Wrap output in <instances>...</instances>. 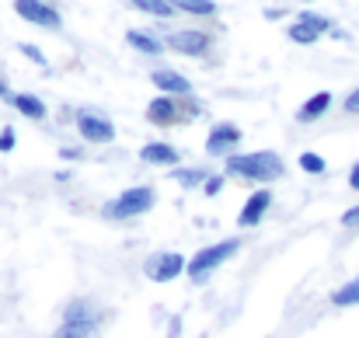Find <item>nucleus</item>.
Here are the masks:
<instances>
[{
	"mask_svg": "<svg viewBox=\"0 0 359 338\" xmlns=\"http://www.w3.org/2000/svg\"><path fill=\"white\" fill-rule=\"evenodd\" d=\"M77 133L88 143H112L116 140V126L98 112H81L77 115Z\"/></svg>",
	"mask_w": 359,
	"mask_h": 338,
	"instance_id": "nucleus-6",
	"label": "nucleus"
},
{
	"mask_svg": "<svg viewBox=\"0 0 359 338\" xmlns=\"http://www.w3.org/2000/svg\"><path fill=\"white\" fill-rule=\"evenodd\" d=\"M227 175L248 178V182H276L286 175V164L279 154L272 150H258V154H231L227 157Z\"/></svg>",
	"mask_w": 359,
	"mask_h": 338,
	"instance_id": "nucleus-1",
	"label": "nucleus"
},
{
	"mask_svg": "<svg viewBox=\"0 0 359 338\" xmlns=\"http://www.w3.org/2000/svg\"><path fill=\"white\" fill-rule=\"evenodd\" d=\"M238 248L241 244L234 241V237H231V241H220V244H210V248H199V251H196V258H192V262H189V269H185V272H189V279H192V283L206 279L213 269H220L227 258H234V255H238Z\"/></svg>",
	"mask_w": 359,
	"mask_h": 338,
	"instance_id": "nucleus-4",
	"label": "nucleus"
},
{
	"mask_svg": "<svg viewBox=\"0 0 359 338\" xmlns=\"http://www.w3.org/2000/svg\"><path fill=\"white\" fill-rule=\"evenodd\" d=\"M150 81H154V88H157L164 98H189V95H192V81L182 77V74H175V70H154Z\"/></svg>",
	"mask_w": 359,
	"mask_h": 338,
	"instance_id": "nucleus-10",
	"label": "nucleus"
},
{
	"mask_svg": "<svg viewBox=\"0 0 359 338\" xmlns=\"http://www.w3.org/2000/svg\"><path fill=\"white\" fill-rule=\"evenodd\" d=\"M0 150H4V154H7V150H14V129H11V126H4V129H0Z\"/></svg>",
	"mask_w": 359,
	"mask_h": 338,
	"instance_id": "nucleus-25",
	"label": "nucleus"
},
{
	"mask_svg": "<svg viewBox=\"0 0 359 338\" xmlns=\"http://www.w3.org/2000/svg\"><path fill=\"white\" fill-rule=\"evenodd\" d=\"M14 11L25 18V21H32V25H39V28H60L63 25V18H60V11L56 7H49V4H42V0H18L14 4Z\"/></svg>",
	"mask_w": 359,
	"mask_h": 338,
	"instance_id": "nucleus-7",
	"label": "nucleus"
},
{
	"mask_svg": "<svg viewBox=\"0 0 359 338\" xmlns=\"http://www.w3.org/2000/svg\"><path fill=\"white\" fill-rule=\"evenodd\" d=\"M342 227H359V206L356 210H349V213L342 217Z\"/></svg>",
	"mask_w": 359,
	"mask_h": 338,
	"instance_id": "nucleus-28",
	"label": "nucleus"
},
{
	"mask_svg": "<svg viewBox=\"0 0 359 338\" xmlns=\"http://www.w3.org/2000/svg\"><path fill=\"white\" fill-rule=\"evenodd\" d=\"M11 105L25 115V119H35V122H42V119H46V105H42L35 95H14V98H11Z\"/></svg>",
	"mask_w": 359,
	"mask_h": 338,
	"instance_id": "nucleus-16",
	"label": "nucleus"
},
{
	"mask_svg": "<svg viewBox=\"0 0 359 338\" xmlns=\"http://www.w3.org/2000/svg\"><path fill=\"white\" fill-rule=\"evenodd\" d=\"M175 182H178V185H185V189H196V185L210 182V175H206L203 168H189V171H175Z\"/></svg>",
	"mask_w": 359,
	"mask_h": 338,
	"instance_id": "nucleus-20",
	"label": "nucleus"
},
{
	"mask_svg": "<svg viewBox=\"0 0 359 338\" xmlns=\"http://www.w3.org/2000/svg\"><path fill=\"white\" fill-rule=\"evenodd\" d=\"M210 35L206 32H196V28H189V32H171L168 35V46H171V53H182V56H203V53H210Z\"/></svg>",
	"mask_w": 359,
	"mask_h": 338,
	"instance_id": "nucleus-8",
	"label": "nucleus"
},
{
	"mask_svg": "<svg viewBox=\"0 0 359 338\" xmlns=\"http://www.w3.org/2000/svg\"><path fill=\"white\" fill-rule=\"evenodd\" d=\"M238 143H241V129L238 126H231V122L213 126L210 136H206V150H210L213 157H231V150H234Z\"/></svg>",
	"mask_w": 359,
	"mask_h": 338,
	"instance_id": "nucleus-9",
	"label": "nucleus"
},
{
	"mask_svg": "<svg viewBox=\"0 0 359 338\" xmlns=\"http://www.w3.org/2000/svg\"><path fill=\"white\" fill-rule=\"evenodd\" d=\"M140 157H143L147 164H175V161H178V150H175L171 143H147V147L140 150Z\"/></svg>",
	"mask_w": 359,
	"mask_h": 338,
	"instance_id": "nucleus-15",
	"label": "nucleus"
},
{
	"mask_svg": "<svg viewBox=\"0 0 359 338\" xmlns=\"http://www.w3.org/2000/svg\"><path fill=\"white\" fill-rule=\"evenodd\" d=\"M349 185L359 189V164H353V171H349Z\"/></svg>",
	"mask_w": 359,
	"mask_h": 338,
	"instance_id": "nucleus-29",
	"label": "nucleus"
},
{
	"mask_svg": "<svg viewBox=\"0 0 359 338\" xmlns=\"http://www.w3.org/2000/svg\"><path fill=\"white\" fill-rule=\"evenodd\" d=\"M300 168L307 171V175H325V157L321 154H300Z\"/></svg>",
	"mask_w": 359,
	"mask_h": 338,
	"instance_id": "nucleus-22",
	"label": "nucleus"
},
{
	"mask_svg": "<svg viewBox=\"0 0 359 338\" xmlns=\"http://www.w3.org/2000/svg\"><path fill=\"white\" fill-rule=\"evenodd\" d=\"M175 11H185V14H203V18H210V14H217V4H210V0H182V4H175Z\"/></svg>",
	"mask_w": 359,
	"mask_h": 338,
	"instance_id": "nucleus-19",
	"label": "nucleus"
},
{
	"mask_svg": "<svg viewBox=\"0 0 359 338\" xmlns=\"http://www.w3.org/2000/svg\"><path fill=\"white\" fill-rule=\"evenodd\" d=\"M126 42H129L133 49L147 53V56H161V53L168 49V46H161V42H157L150 32H140V28H129V32H126Z\"/></svg>",
	"mask_w": 359,
	"mask_h": 338,
	"instance_id": "nucleus-13",
	"label": "nucleus"
},
{
	"mask_svg": "<svg viewBox=\"0 0 359 338\" xmlns=\"http://www.w3.org/2000/svg\"><path fill=\"white\" fill-rule=\"evenodd\" d=\"M290 39H293V42H300V46H314V42H318V32H314V28H307L304 21H297V25H290Z\"/></svg>",
	"mask_w": 359,
	"mask_h": 338,
	"instance_id": "nucleus-21",
	"label": "nucleus"
},
{
	"mask_svg": "<svg viewBox=\"0 0 359 338\" xmlns=\"http://www.w3.org/2000/svg\"><path fill=\"white\" fill-rule=\"evenodd\" d=\"M269 206H272V192L269 189H258L248 203H244V210H241V217H238V224L241 227H255L265 213H269Z\"/></svg>",
	"mask_w": 359,
	"mask_h": 338,
	"instance_id": "nucleus-12",
	"label": "nucleus"
},
{
	"mask_svg": "<svg viewBox=\"0 0 359 338\" xmlns=\"http://www.w3.org/2000/svg\"><path fill=\"white\" fill-rule=\"evenodd\" d=\"M346 112H349V115H359V88L353 91V95H349V98H346Z\"/></svg>",
	"mask_w": 359,
	"mask_h": 338,
	"instance_id": "nucleus-26",
	"label": "nucleus"
},
{
	"mask_svg": "<svg viewBox=\"0 0 359 338\" xmlns=\"http://www.w3.org/2000/svg\"><path fill=\"white\" fill-rule=\"evenodd\" d=\"M328 109H332V95H328V91H318V95L307 98V105L297 112V119H300V122H314V119H321Z\"/></svg>",
	"mask_w": 359,
	"mask_h": 338,
	"instance_id": "nucleus-14",
	"label": "nucleus"
},
{
	"mask_svg": "<svg viewBox=\"0 0 359 338\" xmlns=\"http://www.w3.org/2000/svg\"><path fill=\"white\" fill-rule=\"evenodd\" d=\"M220 189H224V178H210L206 182V196H217Z\"/></svg>",
	"mask_w": 359,
	"mask_h": 338,
	"instance_id": "nucleus-27",
	"label": "nucleus"
},
{
	"mask_svg": "<svg viewBox=\"0 0 359 338\" xmlns=\"http://www.w3.org/2000/svg\"><path fill=\"white\" fill-rule=\"evenodd\" d=\"M147 119L154 122V126H171V122H182L185 112H182V105L175 102V98H154L150 105H147Z\"/></svg>",
	"mask_w": 359,
	"mask_h": 338,
	"instance_id": "nucleus-11",
	"label": "nucleus"
},
{
	"mask_svg": "<svg viewBox=\"0 0 359 338\" xmlns=\"http://www.w3.org/2000/svg\"><path fill=\"white\" fill-rule=\"evenodd\" d=\"M136 11L150 14V18H171L175 14V4H164V0H136Z\"/></svg>",
	"mask_w": 359,
	"mask_h": 338,
	"instance_id": "nucleus-17",
	"label": "nucleus"
},
{
	"mask_svg": "<svg viewBox=\"0 0 359 338\" xmlns=\"http://www.w3.org/2000/svg\"><path fill=\"white\" fill-rule=\"evenodd\" d=\"M18 49H21V56H28L32 63H39V67H49V60H46V56H42V53H39V49L32 46V42H21Z\"/></svg>",
	"mask_w": 359,
	"mask_h": 338,
	"instance_id": "nucleus-24",
	"label": "nucleus"
},
{
	"mask_svg": "<svg viewBox=\"0 0 359 338\" xmlns=\"http://www.w3.org/2000/svg\"><path fill=\"white\" fill-rule=\"evenodd\" d=\"M150 206H154V189L136 185V189L119 192L116 199H109V203L102 206V213H105L109 220H133V217H143Z\"/></svg>",
	"mask_w": 359,
	"mask_h": 338,
	"instance_id": "nucleus-3",
	"label": "nucleus"
},
{
	"mask_svg": "<svg viewBox=\"0 0 359 338\" xmlns=\"http://www.w3.org/2000/svg\"><path fill=\"white\" fill-rule=\"evenodd\" d=\"M332 300H335L339 307H356V304H359V276L353 279V283H346V286H342Z\"/></svg>",
	"mask_w": 359,
	"mask_h": 338,
	"instance_id": "nucleus-18",
	"label": "nucleus"
},
{
	"mask_svg": "<svg viewBox=\"0 0 359 338\" xmlns=\"http://www.w3.org/2000/svg\"><path fill=\"white\" fill-rule=\"evenodd\" d=\"M53 338H102V328H98V311L95 304L88 300H74L63 314V325Z\"/></svg>",
	"mask_w": 359,
	"mask_h": 338,
	"instance_id": "nucleus-2",
	"label": "nucleus"
},
{
	"mask_svg": "<svg viewBox=\"0 0 359 338\" xmlns=\"http://www.w3.org/2000/svg\"><path fill=\"white\" fill-rule=\"evenodd\" d=\"M185 269H189V262H185L178 251H157V255H150V258L143 262V276H147L150 283H171V279H178Z\"/></svg>",
	"mask_w": 359,
	"mask_h": 338,
	"instance_id": "nucleus-5",
	"label": "nucleus"
},
{
	"mask_svg": "<svg viewBox=\"0 0 359 338\" xmlns=\"http://www.w3.org/2000/svg\"><path fill=\"white\" fill-rule=\"evenodd\" d=\"M300 21H304V25H307V28H314V32H318V35H321V32H335V28H332V21H328V18H321V14H311V11H307V14H300Z\"/></svg>",
	"mask_w": 359,
	"mask_h": 338,
	"instance_id": "nucleus-23",
	"label": "nucleus"
}]
</instances>
